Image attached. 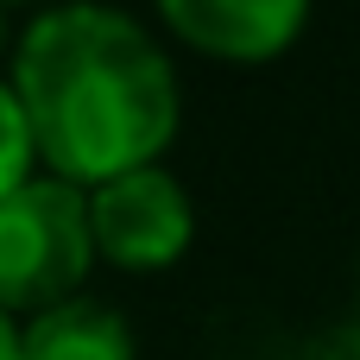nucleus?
I'll return each mask as SVG.
<instances>
[{"label":"nucleus","instance_id":"nucleus-6","mask_svg":"<svg viewBox=\"0 0 360 360\" xmlns=\"http://www.w3.org/2000/svg\"><path fill=\"white\" fill-rule=\"evenodd\" d=\"M38 152H32V127L13 101V82H0V196H13L25 177H32Z\"/></svg>","mask_w":360,"mask_h":360},{"label":"nucleus","instance_id":"nucleus-9","mask_svg":"<svg viewBox=\"0 0 360 360\" xmlns=\"http://www.w3.org/2000/svg\"><path fill=\"white\" fill-rule=\"evenodd\" d=\"M0 6H25V0H0Z\"/></svg>","mask_w":360,"mask_h":360},{"label":"nucleus","instance_id":"nucleus-2","mask_svg":"<svg viewBox=\"0 0 360 360\" xmlns=\"http://www.w3.org/2000/svg\"><path fill=\"white\" fill-rule=\"evenodd\" d=\"M95 266L89 240V190L63 177H25L0 196V310H51L76 297Z\"/></svg>","mask_w":360,"mask_h":360},{"label":"nucleus","instance_id":"nucleus-7","mask_svg":"<svg viewBox=\"0 0 360 360\" xmlns=\"http://www.w3.org/2000/svg\"><path fill=\"white\" fill-rule=\"evenodd\" d=\"M0 360H19V329H13L6 310H0Z\"/></svg>","mask_w":360,"mask_h":360},{"label":"nucleus","instance_id":"nucleus-8","mask_svg":"<svg viewBox=\"0 0 360 360\" xmlns=\"http://www.w3.org/2000/svg\"><path fill=\"white\" fill-rule=\"evenodd\" d=\"M0 51H6V6H0Z\"/></svg>","mask_w":360,"mask_h":360},{"label":"nucleus","instance_id":"nucleus-1","mask_svg":"<svg viewBox=\"0 0 360 360\" xmlns=\"http://www.w3.org/2000/svg\"><path fill=\"white\" fill-rule=\"evenodd\" d=\"M13 101L44 177L76 190L158 165L177 133V70L165 44L133 13L95 0L51 6L25 25L13 51Z\"/></svg>","mask_w":360,"mask_h":360},{"label":"nucleus","instance_id":"nucleus-4","mask_svg":"<svg viewBox=\"0 0 360 360\" xmlns=\"http://www.w3.org/2000/svg\"><path fill=\"white\" fill-rule=\"evenodd\" d=\"M158 19L202 57L221 63H266L297 44L310 0H152Z\"/></svg>","mask_w":360,"mask_h":360},{"label":"nucleus","instance_id":"nucleus-5","mask_svg":"<svg viewBox=\"0 0 360 360\" xmlns=\"http://www.w3.org/2000/svg\"><path fill=\"white\" fill-rule=\"evenodd\" d=\"M19 360H133V329L95 297H63L19 329Z\"/></svg>","mask_w":360,"mask_h":360},{"label":"nucleus","instance_id":"nucleus-3","mask_svg":"<svg viewBox=\"0 0 360 360\" xmlns=\"http://www.w3.org/2000/svg\"><path fill=\"white\" fill-rule=\"evenodd\" d=\"M190 234H196V209H190L184 184L165 165H139V171H120V177L89 190L95 259H108L120 272H165V266H177Z\"/></svg>","mask_w":360,"mask_h":360}]
</instances>
